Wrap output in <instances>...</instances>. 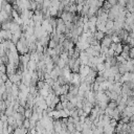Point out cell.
<instances>
[{
    "mask_svg": "<svg viewBox=\"0 0 134 134\" xmlns=\"http://www.w3.org/2000/svg\"><path fill=\"white\" fill-rule=\"evenodd\" d=\"M90 45L87 41H82V42H77L76 43V47L80 50H85L86 48H88Z\"/></svg>",
    "mask_w": 134,
    "mask_h": 134,
    "instance_id": "cell-1",
    "label": "cell"
},
{
    "mask_svg": "<svg viewBox=\"0 0 134 134\" xmlns=\"http://www.w3.org/2000/svg\"><path fill=\"white\" fill-rule=\"evenodd\" d=\"M99 43H100V45H104V46H106V47H109L110 46V44L112 43V41H111V38H110V36H107V35H105V37L99 41Z\"/></svg>",
    "mask_w": 134,
    "mask_h": 134,
    "instance_id": "cell-2",
    "label": "cell"
},
{
    "mask_svg": "<svg viewBox=\"0 0 134 134\" xmlns=\"http://www.w3.org/2000/svg\"><path fill=\"white\" fill-rule=\"evenodd\" d=\"M26 68H27L29 71H35V70L37 69V64H36V62L29 60L28 63L26 64Z\"/></svg>",
    "mask_w": 134,
    "mask_h": 134,
    "instance_id": "cell-3",
    "label": "cell"
},
{
    "mask_svg": "<svg viewBox=\"0 0 134 134\" xmlns=\"http://www.w3.org/2000/svg\"><path fill=\"white\" fill-rule=\"evenodd\" d=\"M93 37H94V39L95 40H97V41H100L104 37H105V32H103V31H99V30H96L94 34H93Z\"/></svg>",
    "mask_w": 134,
    "mask_h": 134,
    "instance_id": "cell-4",
    "label": "cell"
},
{
    "mask_svg": "<svg viewBox=\"0 0 134 134\" xmlns=\"http://www.w3.org/2000/svg\"><path fill=\"white\" fill-rule=\"evenodd\" d=\"M12 25V21H4L0 25V29H4V30H10Z\"/></svg>",
    "mask_w": 134,
    "mask_h": 134,
    "instance_id": "cell-5",
    "label": "cell"
},
{
    "mask_svg": "<svg viewBox=\"0 0 134 134\" xmlns=\"http://www.w3.org/2000/svg\"><path fill=\"white\" fill-rule=\"evenodd\" d=\"M110 38H111V41L113 43H122V39L120 38L119 35H116V34H112V35L110 36Z\"/></svg>",
    "mask_w": 134,
    "mask_h": 134,
    "instance_id": "cell-6",
    "label": "cell"
},
{
    "mask_svg": "<svg viewBox=\"0 0 134 134\" xmlns=\"http://www.w3.org/2000/svg\"><path fill=\"white\" fill-rule=\"evenodd\" d=\"M48 12L50 14V17H55V16L58 15V10L56 7H54V6H49L48 7Z\"/></svg>",
    "mask_w": 134,
    "mask_h": 134,
    "instance_id": "cell-7",
    "label": "cell"
},
{
    "mask_svg": "<svg viewBox=\"0 0 134 134\" xmlns=\"http://www.w3.org/2000/svg\"><path fill=\"white\" fill-rule=\"evenodd\" d=\"M31 114H32V109H30V108H25L24 113H23V116L25 117V119H29V117L31 116Z\"/></svg>",
    "mask_w": 134,
    "mask_h": 134,
    "instance_id": "cell-8",
    "label": "cell"
},
{
    "mask_svg": "<svg viewBox=\"0 0 134 134\" xmlns=\"http://www.w3.org/2000/svg\"><path fill=\"white\" fill-rule=\"evenodd\" d=\"M43 50H44V47H43V46L38 42V40H37V42H36V52H37L38 54H42Z\"/></svg>",
    "mask_w": 134,
    "mask_h": 134,
    "instance_id": "cell-9",
    "label": "cell"
},
{
    "mask_svg": "<svg viewBox=\"0 0 134 134\" xmlns=\"http://www.w3.org/2000/svg\"><path fill=\"white\" fill-rule=\"evenodd\" d=\"M66 130L68 131V132H73L76 129H74V124L73 123H69V122H67V127H66Z\"/></svg>",
    "mask_w": 134,
    "mask_h": 134,
    "instance_id": "cell-10",
    "label": "cell"
},
{
    "mask_svg": "<svg viewBox=\"0 0 134 134\" xmlns=\"http://www.w3.org/2000/svg\"><path fill=\"white\" fill-rule=\"evenodd\" d=\"M59 68H61V69H63L64 67H65V65H66V62L64 61V60H62V59H59V61L57 62V64H56Z\"/></svg>",
    "mask_w": 134,
    "mask_h": 134,
    "instance_id": "cell-11",
    "label": "cell"
},
{
    "mask_svg": "<svg viewBox=\"0 0 134 134\" xmlns=\"http://www.w3.org/2000/svg\"><path fill=\"white\" fill-rule=\"evenodd\" d=\"M113 24H114V21L113 20H107L106 21V24H105V26H106V29L108 30V29H111L112 27H113Z\"/></svg>",
    "mask_w": 134,
    "mask_h": 134,
    "instance_id": "cell-12",
    "label": "cell"
},
{
    "mask_svg": "<svg viewBox=\"0 0 134 134\" xmlns=\"http://www.w3.org/2000/svg\"><path fill=\"white\" fill-rule=\"evenodd\" d=\"M44 85H45V82H44V81H40V80H38L37 83H36V87H37L38 90H39V89H42V88L44 87Z\"/></svg>",
    "mask_w": 134,
    "mask_h": 134,
    "instance_id": "cell-13",
    "label": "cell"
},
{
    "mask_svg": "<svg viewBox=\"0 0 134 134\" xmlns=\"http://www.w3.org/2000/svg\"><path fill=\"white\" fill-rule=\"evenodd\" d=\"M117 106V104L115 103V100H109L108 104H107V107L110 108V109H115Z\"/></svg>",
    "mask_w": 134,
    "mask_h": 134,
    "instance_id": "cell-14",
    "label": "cell"
},
{
    "mask_svg": "<svg viewBox=\"0 0 134 134\" xmlns=\"http://www.w3.org/2000/svg\"><path fill=\"white\" fill-rule=\"evenodd\" d=\"M56 46H57V43H56L53 39H49L48 44H47V47H48V48H55Z\"/></svg>",
    "mask_w": 134,
    "mask_h": 134,
    "instance_id": "cell-15",
    "label": "cell"
},
{
    "mask_svg": "<svg viewBox=\"0 0 134 134\" xmlns=\"http://www.w3.org/2000/svg\"><path fill=\"white\" fill-rule=\"evenodd\" d=\"M91 86H92V90H93L94 92H97V91L99 90V84H98V83L94 82V83L91 84Z\"/></svg>",
    "mask_w": 134,
    "mask_h": 134,
    "instance_id": "cell-16",
    "label": "cell"
},
{
    "mask_svg": "<svg viewBox=\"0 0 134 134\" xmlns=\"http://www.w3.org/2000/svg\"><path fill=\"white\" fill-rule=\"evenodd\" d=\"M29 120H31V121H35V122L39 121V115H38V113H37V112H32L31 116L29 117Z\"/></svg>",
    "mask_w": 134,
    "mask_h": 134,
    "instance_id": "cell-17",
    "label": "cell"
},
{
    "mask_svg": "<svg viewBox=\"0 0 134 134\" xmlns=\"http://www.w3.org/2000/svg\"><path fill=\"white\" fill-rule=\"evenodd\" d=\"M13 112H14V110H13L12 107H7V108L4 110V114H5L6 116H11V115L13 114Z\"/></svg>",
    "mask_w": 134,
    "mask_h": 134,
    "instance_id": "cell-18",
    "label": "cell"
},
{
    "mask_svg": "<svg viewBox=\"0 0 134 134\" xmlns=\"http://www.w3.org/2000/svg\"><path fill=\"white\" fill-rule=\"evenodd\" d=\"M49 6H50V0H43L42 7H43V9H48Z\"/></svg>",
    "mask_w": 134,
    "mask_h": 134,
    "instance_id": "cell-19",
    "label": "cell"
},
{
    "mask_svg": "<svg viewBox=\"0 0 134 134\" xmlns=\"http://www.w3.org/2000/svg\"><path fill=\"white\" fill-rule=\"evenodd\" d=\"M6 122H7V124H9V125H11V126H13V125L15 124V122H16V120H15V119H14V117H13V116L11 115V116H7V121H6Z\"/></svg>",
    "mask_w": 134,
    "mask_h": 134,
    "instance_id": "cell-20",
    "label": "cell"
},
{
    "mask_svg": "<svg viewBox=\"0 0 134 134\" xmlns=\"http://www.w3.org/2000/svg\"><path fill=\"white\" fill-rule=\"evenodd\" d=\"M0 121H1L2 123H4V122H6V121H7V116H6L3 112L0 113Z\"/></svg>",
    "mask_w": 134,
    "mask_h": 134,
    "instance_id": "cell-21",
    "label": "cell"
},
{
    "mask_svg": "<svg viewBox=\"0 0 134 134\" xmlns=\"http://www.w3.org/2000/svg\"><path fill=\"white\" fill-rule=\"evenodd\" d=\"M5 72H6V65L2 63L0 65V73H5Z\"/></svg>",
    "mask_w": 134,
    "mask_h": 134,
    "instance_id": "cell-22",
    "label": "cell"
},
{
    "mask_svg": "<svg viewBox=\"0 0 134 134\" xmlns=\"http://www.w3.org/2000/svg\"><path fill=\"white\" fill-rule=\"evenodd\" d=\"M113 78H114V82H120V80H121V78H122V74H121L120 72H116V73L113 76Z\"/></svg>",
    "mask_w": 134,
    "mask_h": 134,
    "instance_id": "cell-23",
    "label": "cell"
},
{
    "mask_svg": "<svg viewBox=\"0 0 134 134\" xmlns=\"http://www.w3.org/2000/svg\"><path fill=\"white\" fill-rule=\"evenodd\" d=\"M25 32L26 34H28V35H34V27L32 26H27V28H26V30H25Z\"/></svg>",
    "mask_w": 134,
    "mask_h": 134,
    "instance_id": "cell-24",
    "label": "cell"
},
{
    "mask_svg": "<svg viewBox=\"0 0 134 134\" xmlns=\"http://www.w3.org/2000/svg\"><path fill=\"white\" fill-rule=\"evenodd\" d=\"M77 112H78V116H88L85 112L83 111V109H78L77 108Z\"/></svg>",
    "mask_w": 134,
    "mask_h": 134,
    "instance_id": "cell-25",
    "label": "cell"
},
{
    "mask_svg": "<svg viewBox=\"0 0 134 134\" xmlns=\"http://www.w3.org/2000/svg\"><path fill=\"white\" fill-rule=\"evenodd\" d=\"M128 56H129V58H130V59H133V58H134V48H133V47H131V48L129 49V52H128Z\"/></svg>",
    "mask_w": 134,
    "mask_h": 134,
    "instance_id": "cell-26",
    "label": "cell"
},
{
    "mask_svg": "<svg viewBox=\"0 0 134 134\" xmlns=\"http://www.w3.org/2000/svg\"><path fill=\"white\" fill-rule=\"evenodd\" d=\"M22 127H24V128H26V129H28V128H29V120H28V119H24Z\"/></svg>",
    "mask_w": 134,
    "mask_h": 134,
    "instance_id": "cell-27",
    "label": "cell"
},
{
    "mask_svg": "<svg viewBox=\"0 0 134 134\" xmlns=\"http://www.w3.org/2000/svg\"><path fill=\"white\" fill-rule=\"evenodd\" d=\"M68 102H69V103H71V104L76 107V105H77V103H78V99H77V97H76V96H73V97H71V98L68 100Z\"/></svg>",
    "mask_w": 134,
    "mask_h": 134,
    "instance_id": "cell-28",
    "label": "cell"
},
{
    "mask_svg": "<svg viewBox=\"0 0 134 134\" xmlns=\"http://www.w3.org/2000/svg\"><path fill=\"white\" fill-rule=\"evenodd\" d=\"M12 85H13V83H12L10 80H6V81L4 82V86H5V88H11Z\"/></svg>",
    "mask_w": 134,
    "mask_h": 134,
    "instance_id": "cell-29",
    "label": "cell"
},
{
    "mask_svg": "<svg viewBox=\"0 0 134 134\" xmlns=\"http://www.w3.org/2000/svg\"><path fill=\"white\" fill-rule=\"evenodd\" d=\"M0 79H1L3 82H5L6 80H9V77L6 73H0Z\"/></svg>",
    "mask_w": 134,
    "mask_h": 134,
    "instance_id": "cell-30",
    "label": "cell"
},
{
    "mask_svg": "<svg viewBox=\"0 0 134 134\" xmlns=\"http://www.w3.org/2000/svg\"><path fill=\"white\" fill-rule=\"evenodd\" d=\"M55 109H56V110H58V111H60V110H62V109H63V106H62V103H61V102H59L58 104H56V106H55Z\"/></svg>",
    "mask_w": 134,
    "mask_h": 134,
    "instance_id": "cell-31",
    "label": "cell"
},
{
    "mask_svg": "<svg viewBox=\"0 0 134 134\" xmlns=\"http://www.w3.org/2000/svg\"><path fill=\"white\" fill-rule=\"evenodd\" d=\"M130 48H131V47H130L128 44H124V45H123V52H124V53H128Z\"/></svg>",
    "mask_w": 134,
    "mask_h": 134,
    "instance_id": "cell-32",
    "label": "cell"
},
{
    "mask_svg": "<svg viewBox=\"0 0 134 134\" xmlns=\"http://www.w3.org/2000/svg\"><path fill=\"white\" fill-rule=\"evenodd\" d=\"M59 102H60V97H59V96H57V95H55V97H54V98H53V100H52V103L56 105V104H58Z\"/></svg>",
    "mask_w": 134,
    "mask_h": 134,
    "instance_id": "cell-33",
    "label": "cell"
},
{
    "mask_svg": "<svg viewBox=\"0 0 134 134\" xmlns=\"http://www.w3.org/2000/svg\"><path fill=\"white\" fill-rule=\"evenodd\" d=\"M24 110H25V107L19 106V107H18V109H17V111H16V112H18V113H21V114H23V113H24Z\"/></svg>",
    "mask_w": 134,
    "mask_h": 134,
    "instance_id": "cell-34",
    "label": "cell"
},
{
    "mask_svg": "<svg viewBox=\"0 0 134 134\" xmlns=\"http://www.w3.org/2000/svg\"><path fill=\"white\" fill-rule=\"evenodd\" d=\"M27 134H37V131L35 128H28V132Z\"/></svg>",
    "mask_w": 134,
    "mask_h": 134,
    "instance_id": "cell-35",
    "label": "cell"
},
{
    "mask_svg": "<svg viewBox=\"0 0 134 134\" xmlns=\"http://www.w3.org/2000/svg\"><path fill=\"white\" fill-rule=\"evenodd\" d=\"M59 97H60V102H65V100H67L66 94H61Z\"/></svg>",
    "mask_w": 134,
    "mask_h": 134,
    "instance_id": "cell-36",
    "label": "cell"
},
{
    "mask_svg": "<svg viewBox=\"0 0 134 134\" xmlns=\"http://www.w3.org/2000/svg\"><path fill=\"white\" fill-rule=\"evenodd\" d=\"M7 131H9V133L10 134H12L13 132H14V128H13V126H11V125H7Z\"/></svg>",
    "mask_w": 134,
    "mask_h": 134,
    "instance_id": "cell-37",
    "label": "cell"
},
{
    "mask_svg": "<svg viewBox=\"0 0 134 134\" xmlns=\"http://www.w3.org/2000/svg\"><path fill=\"white\" fill-rule=\"evenodd\" d=\"M106 1H107L108 3H110L111 5H115V4L117 3V0H106Z\"/></svg>",
    "mask_w": 134,
    "mask_h": 134,
    "instance_id": "cell-38",
    "label": "cell"
},
{
    "mask_svg": "<svg viewBox=\"0 0 134 134\" xmlns=\"http://www.w3.org/2000/svg\"><path fill=\"white\" fill-rule=\"evenodd\" d=\"M85 119H86V116H79V123L83 124L84 122H85Z\"/></svg>",
    "mask_w": 134,
    "mask_h": 134,
    "instance_id": "cell-39",
    "label": "cell"
},
{
    "mask_svg": "<svg viewBox=\"0 0 134 134\" xmlns=\"http://www.w3.org/2000/svg\"><path fill=\"white\" fill-rule=\"evenodd\" d=\"M35 1H36L37 3H39V4H42V2H43V0H35Z\"/></svg>",
    "mask_w": 134,
    "mask_h": 134,
    "instance_id": "cell-40",
    "label": "cell"
},
{
    "mask_svg": "<svg viewBox=\"0 0 134 134\" xmlns=\"http://www.w3.org/2000/svg\"><path fill=\"white\" fill-rule=\"evenodd\" d=\"M2 128H3V123L0 121V130H2Z\"/></svg>",
    "mask_w": 134,
    "mask_h": 134,
    "instance_id": "cell-41",
    "label": "cell"
},
{
    "mask_svg": "<svg viewBox=\"0 0 134 134\" xmlns=\"http://www.w3.org/2000/svg\"><path fill=\"white\" fill-rule=\"evenodd\" d=\"M2 85H4V82H3L1 79H0V86H2Z\"/></svg>",
    "mask_w": 134,
    "mask_h": 134,
    "instance_id": "cell-42",
    "label": "cell"
},
{
    "mask_svg": "<svg viewBox=\"0 0 134 134\" xmlns=\"http://www.w3.org/2000/svg\"><path fill=\"white\" fill-rule=\"evenodd\" d=\"M70 2H72V3H73V2H76V0H70Z\"/></svg>",
    "mask_w": 134,
    "mask_h": 134,
    "instance_id": "cell-43",
    "label": "cell"
},
{
    "mask_svg": "<svg viewBox=\"0 0 134 134\" xmlns=\"http://www.w3.org/2000/svg\"><path fill=\"white\" fill-rule=\"evenodd\" d=\"M0 134H2V130H0Z\"/></svg>",
    "mask_w": 134,
    "mask_h": 134,
    "instance_id": "cell-44",
    "label": "cell"
},
{
    "mask_svg": "<svg viewBox=\"0 0 134 134\" xmlns=\"http://www.w3.org/2000/svg\"><path fill=\"white\" fill-rule=\"evenodd\" d=\"M80 134H84V133H82V132H81V133H80Z\"/></svg>",
    "mask_w": 134,
    "mask_h": 134,
    "instance_id": "cell-45",
    "label": "cell"
},
{
    "mask_svg": "<svg viewBox=\"0 0 134 134\" xmlns=\"http://www.w3.org/2000/svg\"><path fill=\"white\" fill-rule=\"evenodd\" d=\"M0 25H1V23H0Z\"/></svg>",
    "mask_w": 134,
    "mask_h": 134,
    "instance_id": "cell-46",
    "label": "cell"
}]
</instances>
